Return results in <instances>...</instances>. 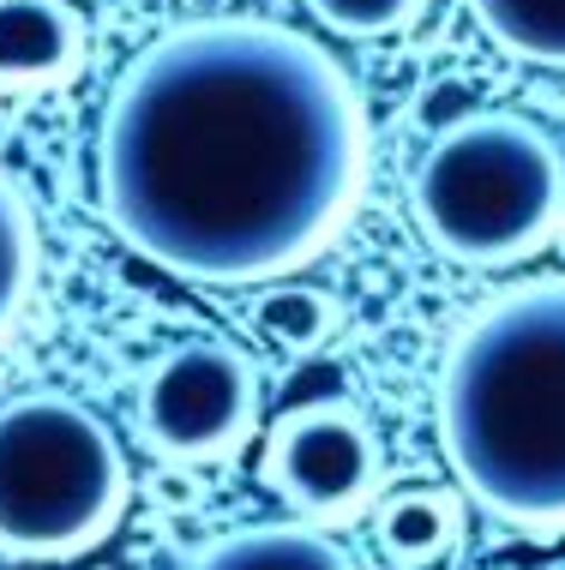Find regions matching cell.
<instances>
[{
    "mask_svg": "<svg viewBox=\"0 0 565 570\" xmlns=\"http://www.w3.org/2000/svg\"><path fill=\"white\" fill-rule=\"evenodd\" d=\"M259 426V366L235 343H181L139 384V433L169 462L235 456Z\"/></svg>",
    "mask_w": 565,
    "mask_h": 570,
    "instance_id": "5b68a950",
    "label": "cell"
},
{
    "mask_svg": "<svg viewBox=\"0 0 565 570\" xmlns=\"http://www.w3.org/2000/svg\"><path fill=\"white\" fill-rule=\"evenodd\" d=\"M439 444L487 517L565 534V283H524L457 331Z\"/></svg>",
    "mask_w": 565,
    "mask_h": 570,
    "instance_id": "7a4b0ae2",
    "label": "cell"
},
{
    "mask_svg": "<svg viewBox=\"0 0 565 570\" xmlns=\"http://www.w3.org/2000/svg\"><path fill=\"white\" fill-rule=\"evenodd\" d=\"M469 12L506 55L565 67V0H469Z\"/></svg>",
    "mask_w": 565,
    "mask_h": 570,
    "instance_id": "8fae6325",
    "label": "cell"
},
{
    "mask_svg": "<svg viewBox=\"0 0 565 570\" xmlns=\"http://www.w3.org/2000/svg\"><path fill=\"white\" fill-rule=\"evenodd\" d=\"M464 534V511H457L451 492L439 487H416V492H397V499L379 504L373 517V547L391 570H427L439 564Z\"/></svg>",
    "mask_w": 565,
    "mask_h": 570,
    "instance_id": "9c48e42d",
    "label": "cell"
},
{
    "mask_svg": "<svg viewBox=\"0 0 565 570\" xmlns=\"http://www.w3.org/2000/svg\"><path fill=\"white\" fill-rule=\"evenodd\" d=\"M265 487L308 522H349L373 504L386 451L368 414L349 403H301L265 433Z\"/></svg>",
    "mask_w": 565,
    "mask_h": 570,
    "instance_id": "8992f818",
    "label": "cell"
},
{
    "mask_svg": "<svg viewBox=\"0 0 565 570\" xmlns=\"http://www.w3.org/2000/svg\"><path fill=\"white\" fill-rule=\"evenodd\" d=\"M30 283H37V217H30V198L19 193V180L0 168V343L19 318Z\"/></svg>",
    "mask_w": 565,
    "mask_h": 570,
    "instance_id": "7c38bea8",
    "label": "cell"
},
{
    "mask_svg": "<svg viewBox=\"0 0 565 570\" xmlns=\"http://www.w3.org/2000/svg\"><path fill=\"white\" fill-rule=\"evenodd\" d=\"M368 180L355 79L265 19L175 24L120 67L97 132L103 217L198 288L283 283L349 223Z\"/></svg>",
    "mask_w": 565,
    "mask_h": 570,
    "instance_id": "6da1fadb",
    "label": "cell"
},
{
    "mask_svg": "<svg viewBox=\"0 0 565 570\" xmlns=\"http://www.w3.org/2000/svg\"><path fill=\"white\" fill-rule=\"evenodd\" d=\"M193 570H355V559L319 522H259L211 541Z\"/></svg>",
    "mask_w": 565,
    "mask_h": 570,
    "instance_id": "ba28073f",
    "label": "cell"
},
{
    "mask_svg": "<svg viewBox=\"0 0 565 570\" xmlns=\"http://www.w3.org/2000/svg\"><path fill=\"white\" fill-rule=\"evenodd\" d=\"M85 60V19L72 0H0V90L67 85Z\"/></svg>",
    "mask_w": 565,
    "mask_h": 570,
    "instance_id": "52a82bcc",
    "label": "cell"
},
{
    "mask_svg": "<svg viewBox=\"0 0 565 570\" xmlns=\"http://www.w3.org/2000/svg\"><path fill=\"white\" fill-rule=\"evenodd\" d=\"M253 331L265 336L271 348H283V354H313V348H325L331 336H338L343 325V306L331 288H319V283H265L253 295Z\"/></svg>",
    "mask_w": 565,
    "mask_h": 570,
    "instance_id": "30bf717a",
    "label": "cell"
},
{
    "mask_svg": "<svg viewBox=\"0 0 565 570\" xmlns=\"http://www.w3.org/2000/svg\"><path fill=\"white\" fill-rule=\"evenodd\" d=\"M127 456L85 403L55 391L0 409V552L72 559L127 511Z\"/></svg>",
    "mask_w": 565,
    "mask_h": 570,
    "instance_id": "277c9868",
    "label": "cell"
},
{
    "mask_svg": "<svg viewBox=\"0 0 565 570\" xmlns=\"http://www.w3.org/2000/svg\"><path fill=\"white\" fill-rule=\"evenodd\" d=\"M409 210L421 235L457 265H524L565 223V157L524 115H464L439 127L416 157Z\"/></svg>",
    "mask_w": 565,
    "mask_h": 570,
    "instance_id": "3957f363",
    "label": "cell"
},
{
    "mask_svg": "<svg viewBox=\"0 0 565 570\" xmlns=\"http://www.w3.org/2000/svg\"><path fill=\"white\" fill-rule=\"evenodd\" d=\"M308 7L338 37H397L421 19L427 0H308Z\"/></svg>",
    "mask_w": 565,
    "mask_h": 570,
    "instance_id": "4fadbf2b",
    "label": "cell"
}]
</instances>
